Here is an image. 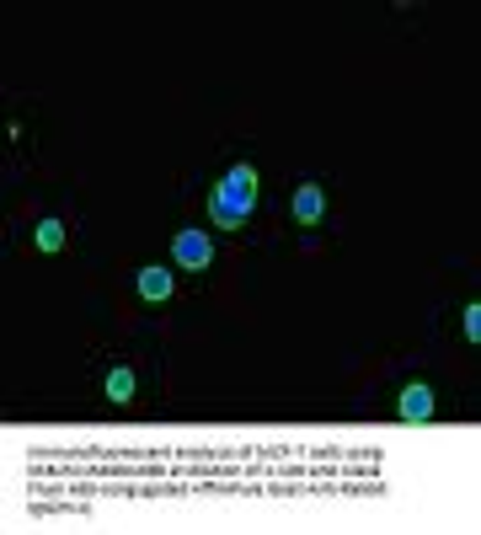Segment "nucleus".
Returning a JSON list of instances; mask_svg holds the SVG:
<instances>
[{
    "instance_id": "f257e3e1",
    "label": "nucleus",
    "mask_w": 481,
    "mask_h": 535,
    "mask_svg": "<svg viewBox=\"0 0 481 535\" xmlns=\"http://www.w3.org/2000/svg\"><path fill=\"white\" fill-rule=\"evenodd\" d=\"M252 209H257V166L252 161H230L220 172V182L209 188V225L241 231Z\"/></svg>"
},
{
    "instance_id": "f03ea898",
    "label": "nucleus",
    "mask_w": 481,
    "mask_h": 535,
    "mask_svg": "<svg viewBox=\"0 0 481 535\" xmlns=\"http://www.w3.org/2000/svg\"><path fill=\"white\" fill-rule=\"evenodd\" d=\"M172 257L188 273H204L209 263H214V241H209V231H198V225H182V231L172 236Z\"/></svg>"
},
{
    "instance_id": "7ed1b4c3",
    "label": "nucleus",
    "mask_w": 481,
    "mask_h": 535,
    "mask_svg": "<svg viewBox=\"0 0 481 535\" xmlns=\"http://www.w3.org/2000/svg\"><path fill=\"white\" fill-rule=\"evenodd\" d=\"M433 412H439V396H433L428 380H407V386L396 391V418H407V423H428Z\"/></svg>"
},
{
    "instance_id": "20e7f679",
    "label": "nucleus",
    "mask_w": 481,
    "mask_h": 535,
    "mask_svg": "<svg viewBox=\"0 0 481 535\" xmlns=\"http://www.w3.org/2000/svg\"><path fill=\"white\" fill-rule=\"evenodd\" d=\"M327 220V188H321V182H300V188H294V225H321Z\"/></svg>"
},
{
    "instance_id": "39448f33",
    "label": "nucleus",
    "mask_w": 481,
    "mask_h": 535,
    "mask_svg": "<svg viewBox=\"0 0 481 535\" xmlns=\"http://www.w3.org/2000/svg\"><path fill=\"white\" fill-rule=\"evenodd\" d=\"M139 300H145V305L172 300V268H161V263H145V268H139Z\"/></svg>"
},
{
    "instance_id": "423d86ee",
    "label": "nucleus",
    "mask_w": 481,
    "mask_h": 535,
    "mask_svg": "<svg viewBox=\"0 0 481 535\" xmlns=\"http://www.w3.org/2000/svg\"><path fill=\"white\" fill-rule=\"evenodd\" d=\"M102 396H107V402H134V396H139V375L129 370V364H113V370H107L102 375Z\"/></svg>"
},
{
    "instance_id": "0eeeda50",
    "label": "nucleus",
    "mask_w": 481,
    "mask_h": 535,
    "mask_svg": "<svg viewBox=\"0 0 481 535\" xmlns=\"http://www.w3.org/2000/svg\"><path fill=\"white\" fill-rule=\"evenodd\" d=\"M65 241H70V225L65 220H54V214H49V220H38V231H33V247L38 252H65Z\"/></svg>"
},
{
    "instance_id": "6e6552de",
    "label": "nucleus",
    "mask_w": 481,
    "mask_h": 535,
    "mask_svg": "<svg viewBox=\"0 0 481 535\" xmlns=\"http://www.w3.org/2000/svg\"><path fill=\"white\" fill-rule=\"evenodd\" d=\"M460 332H465V343H481V305H465L460 311Z\"/></svg>"
}]
</instances>
